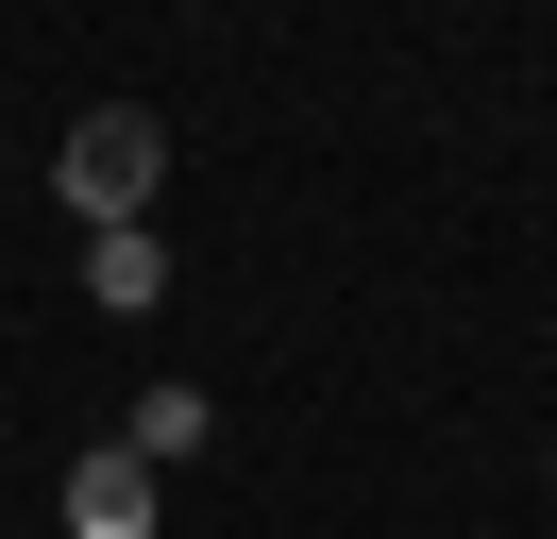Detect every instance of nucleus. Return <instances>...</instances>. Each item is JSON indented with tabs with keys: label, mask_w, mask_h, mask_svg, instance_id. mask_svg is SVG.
Segmentation results:
<instances>
[{
	"label": "nucleus",
	"mask_w": 557,
	"mask_h": 539,
	"mask_svg": "<svg viewBox=\"0 0 557 539\" xmlns=\"http://www.w3.org/2000/svg\"><path fill=\"white\" fill-rule=\"evenodd\" d=\"M69 539H152V455H69Z\"/></svg>",
	"instance_id": "f03ea898"
},
{
	"label": "nucleus",
	"mask_w": 557,
	"mask_h": 539,
	"mask_svg": "<svg viewBox=\"0 0 557 539\" xmlns=\"http://www.w3.org/2000/svg\"><path fill=\"white\" fill-rule=\"evenodd\" d=\"M186 438H203V388H136V438H119V455H152V472H170Z\"/></svg>",
	"instance_id": "20e7f679"
},
{
	"label": "nucleus",
	"mask_w": 557,
	"mask_h": 539,
	"mask_svg": "<svg viewBox=\"0 0 557 539\" xmlns=\"http://www.w3.org/2000/svg\"><path fill=\"white\" fill-rule=\"evenodd\" d=\"M85 287L136 321V303H170V253H152V220H119V236H85Z\"/></svg>",
	"instance_id": "7ed1b4c3"
},
{
	"label": "nucleus",
	"mask_w": 557,
	"mask_h": 539,
	"mask_svg": "<svg viewBox=\"0 0 557 539\" xmlns=\"http://www.w3.org/2000/svg\"><path fill=\"white\" fill-rule=\"evenodd\" d=\"M152 168H170V135L136 118V101H102V118H69V152H51V186H69V220L85 236H119L152 202Z\"/></svg>",
	"instance_id": "f257e3e1"
}]
</instances>
